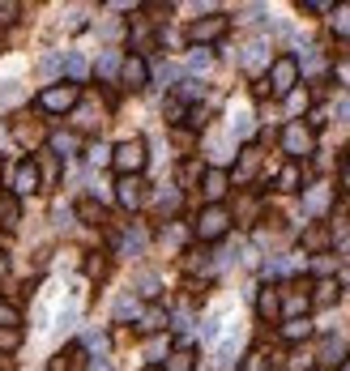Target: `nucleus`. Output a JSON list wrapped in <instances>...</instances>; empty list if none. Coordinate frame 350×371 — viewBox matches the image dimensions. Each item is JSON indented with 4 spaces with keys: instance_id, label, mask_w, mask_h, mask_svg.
<instances>
[{
    "instance_id": "f257e3e1",
    "label": "nucleus",
    "mask_w": 350,
    "mask_h": 371,
    "mask_svg": "<svg viewBox=\"0 0 350 371\" xmlns=\"http://www.w3.org/2000/svg\"><path fill=\"white\" fill-rule=\"evenodd\" d=\"M73 103H77V85H73V81H60V85L43 90V98H38L43 111H68Z\"/></svg>"
},
{
    "instance_id": "f03ea898",
    "label": "nucleus",
    "mask_w": 350,
    "mask_h": 371,
    "mask_svg": "<svg viewBox=\"0 0 350 371\" xmlns=\"http://www.w3.org/2000/svg\"><path fill=\"white\" fill-rule=\"evenodd\" d=\"M115 167H120L124 175L141 171V167H145V145H141V141H124V145L115 150Z\"/></svg>"
},
{
    "instance_id": "7ed1b4c3",
    "label": "nucleus",
    "mask_w": 350,
    "mask_h": 371,
    "mask_svg": "<svg viewBox=\"0 0 350 371\" xmlns=\"http://www.w3.org/2000/svg\"><path fill=\"white\" fill-rule=\"evenodd\" d=\"M9 184H13V197L34 192V188H38V167H34V162H17V167L9 171Z\"/></svg>"
},
{
    "instance_id": "20e7f679",
    "label": "nucleus",
    "mask_w": 350,
    "mask_h": 371,
    "mask_svg": "<svg viewBox=\"0 0 350 371\" xmlns=\"http://www.w3.org/2000/svg\"><path fill=\"white\" fill-rule=\"evenodd\" d=\"M227 222H231V218H227V209L210 205V209L201 214V222H197V235H201V239H218V235L227 231Z\"/></svg>"
},
{
    "instance_id": "39448f33",
    "label": "nucleus",
    "mask_w": 350,
    "mask_h": 371,
    "mask_svg": "<svg viewBox=\"0 0 350 371\" xmlns=\"http://www.w3.org/2000/svg\"><path fill=\"white\" fill-rule=\"evenodd\" d=\"M295 77H299V64H295L291 56H282V60L274 64V94H291Z\"/></svg>"
},
{
    "instance_id": "423d86ee",
    "label": "nucleus",
    "mask_w": 350,
    "mask_h": 371,
    "mask_svg": "<svg viewBox=\"0 0 350 371\" xmlns=\"http://www.w3.org/2000/svg\"><path fill=\"white\" fill-rule=\"evenodd\" d=\"M282 141H287L291 154H312V132H308L304 124H291V128L282 132Z\"/></svg>"
},
{
    "instance_id": "0eeeda50",
    "label": "nucleus",
    "mask_w": 350,
    "mask_h": 371,
    "mask_svg": "<svg viewBox=\"0 0 350 371\" xmlns=\"http://www.w3.org/2000/svg\"><path fill=\"white\" fill-rule=\"evenodd\" d=\"M227 30V17H210V21H197L192 30H188V38L192 43H210V38H218Z\"/></svg>"
},
{
    "instance_id": "6e6552de",
    "label": "nucleus",
    "mask_w": 350,
    "mask_h": 371,
    "mask_svg": "<svg viewBox=\"0 0 350 371\" xmlns=\"http://www.w3.org/2000/svg\"><path fill=\"white\" fill-rule=\"evenodd\" d=\"M124 81H128V90H141V85H145V60H141V56L124 60Z\"/></svg>"
},
{
    "instance_id": "1a4fd4ad",
    "label": "nucleus",
    "mask_w": 350,
    "mask_h": 371,
    "mask_svg": "<svg viewBox=\"0 0 350 371\" xmlns=\"http://www.w3.org/2000/svg\"><path fill=\"white\" fill-rule=\"evenodd\" d=\"M222 192H227V175H222V171H210V175H205V197L218 201Z\"/></svg>"
},
{
    "instance_id": "9d476101",
    "label": "nucleus",
    "mask_w": 350,
    "mask_h": 371,
    "mask_svg": "<svg viewBox=\"0 0 350 371\" xmlns=\"http://www.w3.org/2000/svg\"><path fill=\"white\" fill-rule=\"evenodd\" d=\"M0 222L4 226H17V197H4L0 201Z\"/></svg>"
},
{
    "instance_id": "9b49d317",
    "label": "nucleus",
    "mask_w": 350,
    "mask_h": 371,
    "mask_svg": "<svg viewBox=\"0 0 350 371\" xmlns=\"http://www.w3.org/2000/svg\"><path fill=\"white\" fill-rule=\"evenodd\" d=\"M120 201H124L128 209H133V205L141 201V192H137V179H124V184H120Z\"/></svg>"
},
{
    "instance_id": "f8f14e48",
    "label": "nucleus",
    "mask_w": 350,
    "mask_h": 371,
    "mask_svg": "<svg viewBox=\"0 0 350 371\" xmlns=\"http://www.w3.org/2000/svg\"><path fill=\"white\" fill-rule=\"evenodd\" d=\"M261 316H278V295L274 291H261Z\"/></svg>"
},
{
    "instance_id": "ddd939ff",
    "label": "nucleus",
    "mask_w": 350,
    "mask_h": 371,
    "mask_svg": "<svg viewBox=\"0 0 350 371\" xmlns=\"http://www.w3.org/2000/svg\"><path fill=\"white\" fill-rule=\"evenodd\" d=\"M287 338H291V342L308 338V320H291V325H287Z\"/></svg>"
},
{
    "instance_id": "4468645a",
    "label": "nucleus",
    "mask_w": 350,
    "mask_h": 371,
    "mask_svg": "<svg viewBox=\"0 0 350 371\" xmlns=\"http://www.w3.org/2000/svg\"><path fill=\"white\" fill-rule=\"evenodd\" d=\"M282 188H287V192H295V188H299V171H295V167H287V171H282Z\"/></svg>"
},
{
    "instance_id": "2eb2a0df",
    "label": "nucleus",
    "mask_w": 350,
    "mask_h": 371,
    "mask_svg": "<svg viewBox=\"0 0 350 371\" xmlns=\"http://www.w3.org/2000/svg\"><path fill=\"white\" fill-rule=\"evenodd\" d=\"M81 218H90V222H103V209H98L94 201H81Z\"/></svg>"
},
{
    "instance_id": "dca6fc26",
    "label": "nucleus",
    "mask_w": 350,
    "mask_h": 371,
    "mask_svg": "<svg viewBox=\"0 0 350 371\" xmlns=\"http://www.w3.org/2000/svg\"><path fill=\"white\" fill-rule=\"evenodd\" d=\"M21 342V333H13V329H0V350H13Z\"/></svg>"
},
{
    "instance_id": "f3484780",
    "label": "nucleus",
    "mask_w": 350,
    "mask_h": 371,
    "mask_svg": "<svg viewBox=\"0 0 350 371\" xmlns=\"http://www.w3.org/2000/svg\"><path fill=\"white\" fill-rule=\"evenodd\" d=\"M17 17V4H9V0H0V26H9Z\"/></svg>"
},
{
    "instance_id": "a211bd4d",
    "label": "nucleus",
    "mask_w": 350,
    "mask_h": 371,
    "mask_svg": "<svg viewBox=\"0 0 350 371\" xmlns=\"http://www.w3.org/2000/svg\"><path fill=\"white\" fill-rule=\"evenodd\" d=\"M68 73L81 77V73H86V60H81V56H68Z\"/></svg>"
},
{
    "instance_id": "6ab92c4d",
    "label": "nucleus",
    "mask_w": 350,
    "mask_h": 371,
    "mask_svg": "<svg viewBox=\"0 0 350 371\" xmlns=\"http://www.w3.org/2000/svg\"><path fill=\"white\" fill-rule=\"evenodd\" d=\"M13 320H17V312H13V308H4V303H0V329H9V325H13Z\"/></svg>"
},
{
    "instance_id": "aec40b11",
    "label": "nucleus",
    "mask_w": 350,
    "mask_h": 371,
    "mask_svg": "<svg viewBox=\"0 0 350 371\" xmlns=\"http://www.w3.org/2000/svg\"><path fill=\"white\" fill-rule=\"evenodd\" d=\"M171 371H192V359H184V355H175V359H171Z\"/></svg>"
},
{
    "instance_id": "412c9836",
    "label": "nucleus",
    "mask_w": 350,
    "mask_h": 371,
    "mask_svg": "<svg viewBox=\"0 0 350 371\" xmlns=\"http://www.w3.org/2000/svg\"><path fill=\"white\" fill-rule=\"evenodd\" d=\"M51 145H56V150H64V154H68V150H73V145H77V141H73V137H51Z\"/></svg>"
},
{
    "instance_id": "4be33fe9",
    "label": "nucleus",
    "mask_w": 350,
    "mask_h": 371,
    "mask_svg": "<svg viewBox=\"0 0 350 371\" xmlns=\"http://www.w3.org/2000/svg\"><path fill=\"white\" fill-rule=\"evenodd\" d=\"M338 77H342V81L350 85V64H338Z\"/></svg>"
},
{
    "instance_id": "5701e85b",
    "label": "nucleus",
    "mask_w": 350,
    "mask_h": 371,
    "mask_svg": "<svg viewBox=\"0 0 350 371\" xmlns=\"http://www.w3.org/2000/svg\"><path fill=\"white\" fill-rule=\"evenodd\" d=\"M346 175H350V158H346Z\"/></svg>"
}]
</instances>
